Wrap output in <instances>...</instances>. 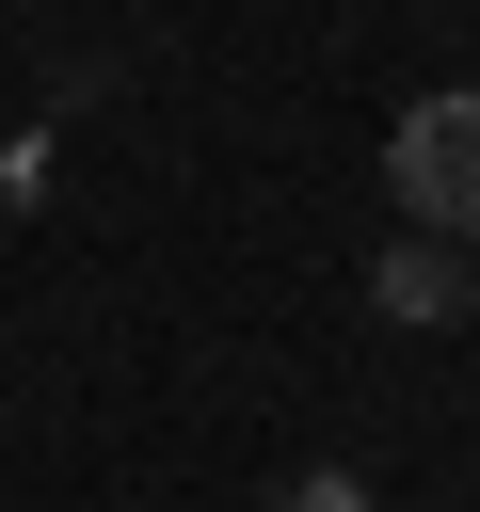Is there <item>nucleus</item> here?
Returning <instances> with one entry per match:
<instances>
[{"mask_svg": "<svg viewBox=\"0 0 480 512\" xmlns=\"http://www.w3.org/2000/svg\"><path fill=\"white\" fill-rule=\"evenodd\" d=\"M384 176H400V224L480 240V96H464V80H448V96H416V112L384 128Z\"/></svg>", "mask_w": 480, "mask_h": 512, "instance_id": "f257e3e1", "label": "nucleus"}, {"mask_svg": "<svg viewBox=\"0 0 480 512\" xmlns=\"http://www.w3.org/2000/svg\"><path fill=\"white\" fill-rule=\"evenodd\" d=\"M368 304H384V320L416 336V320H448V304H480V272H464V256L432 240V224H400V240L368 256Z\"/></svg>", "mask_w": 480, "mask_h": 512, "instance_id": "f03ea898", "label": "nucleus"}, {"mask_svg": "<svg viewBox=\"0 0 480 512\" xmlns=\"http://www.w3.org/2000/svg\"><path fill=\"white\" fill-rule=\"evenodd\" d=\"M272 512H368V496H352V480H336V464H320V480H288V496H272Z\"/></svg>", "mask_w": 480, "mask_h": 512, "instance_id": "7ed1b4c3", "label": "nucleus"}]
</instances>
